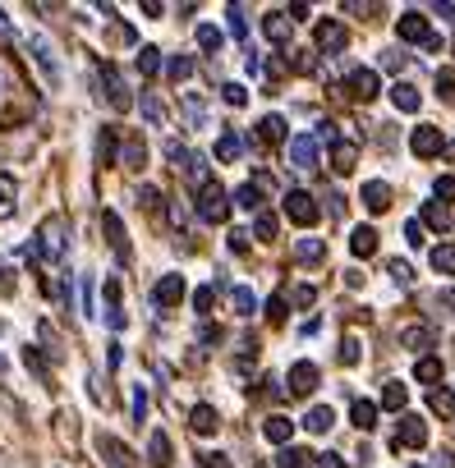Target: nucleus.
<instances>
[{"instance_id":"nucleus-1","label":"nucleus","mask_w":455,"mask_h":468,"mask_svg":"<svg viewBox=\"0 0 455 468\" xmlns=\"http://www.w3.org/2000/svg\"><path fill=\"white\" fill-rule=\"evenodd\" d=\"M226 216H230V193L217 179H207L203 184V198H198V220H203V226H221Z\"/></svg>"},{"instance_id":"nucleus-2","label":"nucleus","mask_w":455,"mask_h":468,"mask_svg":"<svg viewBox=\"0 0 455 468\" xmlns=\"http://www.w3.org/2000/svg\"><path fill=\"white\" fill-rule=\"evenodd\" d=\"M285 216L294 220V226H317V216H323V211H317V202H313V193H304V188H290L285 193Z\"/></svg>"},{"instance_id":"nucleus-3","label":"nucleus","mask_w":455,"mask_h":468,"mask_svg":"<svg viewBox=\"0 0 455 468\" xmlns=\"http://www.w3.org/2000/svg\"><path fill=\"white\" fill-rule=\"evenodd\" d=\"M345 88H350V97H355V101H372V97L382 92V74H378V69H368V65H359V69H350Z\"/></svg>"},{"instance_id":"nucleus-4","label":"nucleus","mask_w":455,"mask_h":468,"mask_svg":"<svg viewBox=\"0 0 455 468\" xmlns=\"http://www.w3.org/2000/svg\"><path fill=\"white\" fill-rule=\"evenodd\" d=\"M317 161H323V152H317V138H313V133H294V138H290V165H294V171H313Z\"/></svg>"},{"instance_id":"nucleus-5","label":"nucleus","mask_w":455,"mask_h":468,"mask_svg":"<svg viewBox=\"0 0 455 468\" xmlns=\"http://www.w3.org/2000/svg\"><path fill=\"white\" fill-rule=\"evenodd\" d=\"M313 42H317V51L323 55H340L345 51V23L340 19H323L313 28Z\"/></svg>"},{"instance_id":"nucleus-6","label":"nucleus","mask_w":455,"mask_h":468,"mask_svg":"<svg viewBox=\"0 0 455 468\" xmlns=\"http://www.w3.org/2000/svg\"><path fill=\"white\" fill-rule=\"evenodd\" d=\"M37 248H42V253L51 258V262H56L60 253H65V216H51V220H42V230H37Z\"/></svg>"},{"instance_id":"nucleus-7","label":"nucleus","mask_w":455,"mask_h":468,"mask_svg":"<svg viewBox=\"0 0 455 468\" xmlns=\"http://www.w3.org/2000/svg\"><path fill=\"white\" fill-rule=\"evenodd\" d=\"M410 147H414L419 156H442V152H446V138H442V129H433V124H419V129L410 133Z\"/></svg>"},{"instance_id":"nucleus-8","label":"nucleus","mask_w":455,"mask_h":468,"mask_svg":"<svg viewBox=\"0 0 455 468\" xmlns=\"http://www.w3.org/2000/svg\"><path fill=\"white\" fill-rule=\"evenodd\" d=\"M317 381H323L317 363H304V358H299V363L290 368V385H285V391L290 395H308V391H317Z\"/></svg>"},{"instance_id":"nucleus-9","label":"nucleus","mask_w":455,"mask_h":468,"mask_svg":"<svg viewBox=\"0 0 455 468\" xmlns=\"http://www.w3.org/2000/svg\"><path fill=\"white\" fill-rule=\"evenodd\" d=\"M28 51L37 55V65L46 69V78H51V83H60V60H56V46H51L42 33H33V37H28Z\"/></svg>"},{"instance_id":"nucleus-10","label":"nucleus","mask_w":455,"mask_h":468,"mask_svg":"<svg viewBox=\"0 0 455 468\" xmlns=\"http://www.w3.org/2000/svg\"><path fill=\"white\" fill-rule=\"evenodd\" d=\"M184 298V275H162V281H156V290H152V303L156 308H175V303Z\"/></svg>"},{"instance_id":"nucleus-11","label":"nucleus","mask_w":455,"mask_h":468,"mask_svg":"<svg viewBox=\"0 0 455 468\" xmlns=\"http://www.w3.org/2000/svg\"><path fill=\"white\" fill-rule=\"evenodd\" d=\"M101 88H106V101H111L116 110L129 106V88H124V78H120L116 65H101Z\"/></svg>"},{"instance_id":"nucleus-12","label":"nucleus","mask_w":455,"mask_h":468,"mask_svg":"<svg viewBox=\"0 0 455 468\" xmlns=\"http://www.w3.org/2000/svg\"><path fill=\"white\" fill-rule=\"evenodd\" d=\"M395 446H400V450H423V446H427V427H423V418H405V423H400Z\"/></svg>"},{"instance_id":"nucleus-13","label":"nucleus","mask_w":455,"mask_h":468,"mask_svg":"<svg viewBox=\"0 0 455 468\" xmlns=\"http://www.w3.org/2000/svg\"><path fill=\"white\" fill-rule=\"evenodd\" d=\"M97 450L106 455V464H111V468H133V455H129V446H120L116 436H97Z\"/></svg>"},{"instance_id":"nucleus-14","label":"nucleus","mask_w":455,"mask_h":468,"mask_svg":"<svg viewBox=\"0 0 455 468\" xmlns=\"http://www.w3.org/2000/svg\"><path fill=\"white\" fill-rule=\"evenodd\" d=\"M395 33L405 37V42H427V37H433V33H427V19H423L419 10H410L405 19H400V23H395Z\"/></svg>"},{"instance_id":"nucleus-15","label":"nucleus","mask_w":455,"mask_h":468,"mask_svg":"<svg viewBox=\"0 0 455 468\" xmlns=\"http://www.w3.org/2000/svg\"><path fill=\"white\" fill-rule=\"evenodd\" d=\"M391 106L405 110V115H414V110L423 106V92L414 88V83H395V88H391Z\"/></svg>"},{"instance_id":"nucleus-16","label":"nucleus","mask_w":455,"mask_h":468,"mask_svg":"<svg viewBox=\"0 0 455 468\" xmlns=\"http://www.w3.org/2000/svg\"><path fill=\"white\" fill-rule=\"evenodd\" d=\"M419 220H423L427 230H451V207L433 198V202H423V207H419Z\"/></svg>"},{"instance_id":"nucleus-17","label":"nucleus","mask_w":455,"mask_h":468,"mask_svg":"<svg viewBox=\"0 0 455 468\" xmlns=\"http://www.w3.org/2000/svg\"><path fill=\"white\" fill-rule=\"evenodd\" d=\"M355 161H359V147H355V143H345V138H336V143H331V171L350 175V171H355Z\"/></svg>"},{"instance_id":"nucleus-18","label":"nucleus","mask_w":455,"mask_h":468,"mask_svg":"<svg viewBox=\"0 0 455 468\" xmlns=\"http://www.w3.org/2000/svg\"><path fill=\"white\" fill-rule=\"evenodd\" d=\"M189 427H194L198 436H212V432H217V427H221V418H217V409H212V404H194V413H189Z\"/></svg>"},{"instance_id":"nucleus-19","label":"nucleus","mask_w":455,"mask_h":468,"mask_svg":"<svg viewBox=\"0 0 455 468\" xmlns=\"http://www.w3.org/2000/svg\"><path fill=\"white\" fill-rule=\"evenodd\" d=\"M363 207H368V211H387V207H391V188H387L382 179H368V184H363Z\"/></svg>"},{"instance_id":"nucleus-20","label":"nucleus","mask_w":455,"mask_h":468,"mask_svg":"<svg viewBox=\"0 0 455 468\" xmlns=\"http://www.w3.org/2000/svg\"><path fill=\"white\" fill-rule=\"evenodd\" d=\"M350 248H355V258H372V253H378V230H372V226H359V230L350 234Z\"/></svg>"},{"instance_id":"nucleus-21","label":"nucleus","mask_w":455,"mask_h":468,"mask_svg":"<svg viewBox=\"0 0 455 468\" xmlns=\"http://www.w3.org/2000/svg\"><path fill=\"white\" fill-rule=\"evenodd\" d=\"M120 165H129V171H143V165H148V147H143V138H129V143L120 147Z\"/></svg>"},{"instance_id":"nucleus-22","label":"nucleus","mask_w":455,"mask_h":468,"mask_svg":"<svg viewBox=\"0 0 455 468\" xmlns=\"http://www.w3.org/2000/svg\"><path fill=\"white\" fill-rule=\"evenodd\" d=\"M101 230H106V239H111L116 253L129 258V248H124V226H120V216H116V211H106V216H101Z\"/></svg>"},{"instance_id":"nucleus-23","label":"nucleus","mask_w":455,"mask_h":468,"mask_svg":"<svg viewBox=\"0 0 455 468\" xmlns=\"http://www.w3.org/2000/svg\"><path fill=\"white\" fill-rule=\"evenodd\" d=\"M331 423H336V413H331L327 404H317V409H308V418H304V427H308L313 436H327V432H331Z\"/></svg>"},{"instance_id":"nucleus-24","label":"nucleus","mask_w":455,"mask_h":468,"mask_svg":"<svg viewBox=\"0 0 455 468\" xmlns=\"http://www.w3.org/2000/svg\"><path fill=\"white\" fill-rule=\"evenodd\" d=\"M148 455H152V468H171V436L166 432H152Z\"/></svg>"},{"instance_id":"nucleus-25","label":"nucleus","mask_w":455,"mask_h":468,"mask_svg":"<svg viewBox=\"0 0 455 468\" xmlns=\"http://www.w3.org/2000/svg\"><path fill=\"white\" fill-rule=\"evenodd\" d=\"M350 418H355L359 432H372V427H378V404H372V400H355Z\"/></svg>"},{"instance_id":"nucleus-26","label":"nucleus","mask_w":455,"mask_h":468,"mask_svg":"<svg viewBox=\"0 0 455 468\" xmlns=\"http://www.w3.org/2000/svg\"><path fill=\"white\" fill-rule=\"evenodd\" d=\"M294 258H299V262H323V258H327V243H323V239H308V234H304L299 243H294Z\"/></svg>"},{"instance_id":"nucleus-27","label":"nucleus","mask_w":455,"mask_h":468,"mask_svg":"<svg viewBox=\"0 0 455 468\" xmlns=\"http://www.w3.org/2000/svg\"><path fill=\"white\" fill-rule=\"evenodd\" d=\"M262 432H267V440H276V446H285V440L294 436V423H290V418H281V413H272Z\"/></svg>"},{"instance_id":"nucleus-28","label":"nucleus","mask_w":455,"mask_h":468,"mask_svg":"<svg viewBox=\"0 0 455 468\" xmlns=\"http://www.w3.org/2000/svg\"><path fill=\"white\" fill-rule=\"evenodd\" d=\"M414 377L427 385V391H437V381H442V363H437V358H419V363H414Z\"/></svg>"},{"instance_id":"nucleus-29","label":"nucleus","mask_w":455,"mask_h":468,"mask_svg":"<svg viewBox=\"0 0 455 468\" xmlns=\"http://www.w3.org/2000/svg\"><path fill=\"white\" fill-rule=\"evenodd\" d=\"M427 400H433V413H442V418H455V385H437Z\"/></svg>"},{"instance_id":"nucleus-30","label":"nucleus","mask_w":455,"mask_h":468,"mask_svg":"<svg viewBox=\"0 0 455 468\" xmlns=\"http://www.w3.org/2000/svg\"><path fill=\"white\" fill-rule=\"evenodd\" d=\"M258 133H262V143H285V120L281 115H262V124H258Z\"/></svg>"},{"instance_id":"nucleus-31","label":"nucleus","mask_w":455,"mask_h":468,"mask_svg":"<svg viewBox=\"0 0 455 468\" xmlns=\"http://www.w3.org/2000/svg\"><path fill=\"white\" fill-rule=\"evenodd\" d=\"M235 156H244V138H239V133H221L217 138V161H235Z\"/></svg>"},{"instance_id":"nucleus-32","label":"nucleus","mask_w":455,"mask_h":468,"mask_svg":"<svg viewBox=\"0 0 455 468\" xmlns=\"http://www.w3.org/2000/svg\"><path fill=\"white\" fill-rule=\"evenodd\" d=\"M262 33L272 37V42H290V19L285 14H267L262 19Z\"/></svg>"},{"instance_id":"nucleus-33","label":"nucleus","mask_w":455,"mask_h":468,"mask_svg":"<svg viewBox=\"0 0 455 468\" xmlns=\"http://www.w3.org/2000/svg\"><path fill=\"white\" fill-rule=\"evenodd\" d=\"M235 207L258 211V207H262V188H258V184H239V188H235Z\"/></svg>"},{"instance_id":"nucleus-34","label":"nucleus","mask_w":455,"mask_h":468,"mask_svg":"<svg viewBox=\"0 0 455 468\" xmlns=\"http://www.w3.org/2000/svg\"><path fill=\"white\" fill-rule=\"evenodd\" d=\"M405 400H410V391L400 381H387V391H382V409H391V413H400L405 409Z\"/></svg>"},{"instance_id":"nucleus-35","label":"nucleus","mask_w":455,"mask_h":468,"mask_svg":"<svg viewBox=\"0 0 455 468\" xmlns=\"http://www.w3.org/2000/svg\"><path fill=\"white\" fill-rule=\"evenodd\" d=\"M400 340H405V349H414V353H419V349H427V345H433V326H410Z\"/></svg>"},{"instance_id":"nucleus-36","label":"nucleus","mask_w":455,"mask_h":468,"mask_svg":"<svg viewBox=\"0 0 455 468\" xmlns=\"http://www.w3.org/2000/svg\"><path fill=\"white\" fill-rule=\"evenodd\" d=\"M433 266H437L442 275H455V243H437V248H433Z\"/></svg>"},{"instance_id":"nucleus-37","label":"nucleus","mask_w":455,"mask_h":468,"mask_svg":"<svg viewBox=\"0 0 455 468\" xmlns=\"http://www.w3.org/2000/svg\"><path fill=\"white\" fill-rule=\"evenodd\" d=\"M427 308H437V317H455V290H437V294H427Z\"/></svg>"},{"instance_id":"nucleus-38","label":"nucleus","mask_w":455,"mask_h":468,"mask_svg":"<svg viewBox=\"0 0 455 468\" xmlns=\"http://www.w3.org/2000/svg\"><path fill=\"white\" fill-rule=\"evenodd\" d=\"M230 303H235V313H239V317H253V308H258L253 290H244V285H239V290H230Z\"/></svg>"},{"instance_id":"nucleus-39","label":"nucleus","mask_w":455,"mask_h":468,"mask_svg":"<svg viewBox=\"0 0 455 468\" xmlns=\"http://www.w3.org/2000/svg\"><path fill=\"white\" fill-rule=\"evenodd\" d=\"M139 106H143V120H148V124H166V106L156 101L152 92H143V101H139Z\"/></svg>"},{"instance_id":"nucleus-40","label":"nucleus","mask_w":455,"mask_h":468,"mask_svg":"<svg viewBox=\"0 0 455 468\" xmlns=\"http://www.w3.org/2000/svg\"><path fill=\"white\" fill-rule=\"evenodd\" d=\"M276 230H281V220H276L272 211H258V220H253V234H258V239H276Z\"/></svg>"},{"instance_id":"nucleus-41","label":"nucleus","mask_w":455,"mask_h":468,"mask_svg":"<svg viewBox=\"0 0 455 468\" xmlns=\"http://www.w3.org/2000/svg\"><path fill=\"white\" fill-rule=\"evenodd\" d=\"M184 115H189V124H207V106H203V97L184 92Z\"/></svg>"},{"instance_id":"nucleus-42","label":"nucleus","mask_w":455,"mask_h":468,"mask_svg":"<svg viewBox=\"0 0 455 468\" xmlns=\"http://www.w3.org/2000/svg\"><path fill=\"white\" fill-rule=\"evenodd\" d=\"M111 156H116V129H101V138H97V161L111 165Z\"/></svg>"},{"instance_id":"nucleus-43","label":"nucleus","mask_w":455,"mask_h":468,"mask_svg":"<svg viewBox=\"0 0 455 468\" xmlns=\"http://www.w3.org/2000/svg\"><path fill=\"white\" fill-rule=\"evenodd\" d=\"M405 60H410V55L400 51V46H387V51H382V69H387V74H400V69H405Z\"/></svg>"},{"instance_id":"nucleus-44","label":"nucleus","mask_w":455,"mask_h":468,"mask_svg":"<svg viewBox=\"0 0 455 468\" xmlns=\"http://www.w3.org/2000/svg\"><path fill=\"white\" fill-rule=\"evenodd\" d=\"M387 271H391V281H395V285H414V266H410V262L391 258V262H387Z\"/></svg>"},{"instance_id":"nucleus-45","label":"nucleus","mask_w":455,"mask_h":468,"mask_svg":"<svg viewBox=\"0 0 455 468\" xmlns=\"http://www.w3.org/2000/svg\"><path fill=\"white\" fill-rule=\"evenodd\" d=\"M139 69L152 78L156 69H162V51H156V46H143V51H139Z\"/></svg>"},{"instance_id":"nucleus-46","label":"nucleus","mask_w":455,"mask_h":468,"mask_svg":"<svg viewBox=\"0 0 455 468\" xmlns=\"http://www.w3.org/2000/svg\"><path fill=\"white\" fill-rule=\"evenodd\" d=\"M166 74L180 83V78H189L194 74V60H189V55H171V60H166Z\"/></svg>"},{"instance_id":"nucleus-47","label":"nucleus","mask_w":455,"mask_h":468,"mask_svg":"<svg viewBox=\"0 0 455 468\" xmlns=\"http://www.w3.org/2000/svg\"><path fill=\"white\" fill-rule=\"evenodd\" d=\"M212 303H217V290H212V285H198V290H194V308H198V317L212 313Z\"/></svg>"},{"instance_id":"nucleus-48","label":"nucleus","mask_w":455,"mask_h":468,"mask_svg":"<svg viewBox=\"0 0 455 468\" xmlns=\"http://www.w3.org/2000/svg\"><path fill=\"white\" fill-rule=\"evenodd\" d=\"M198 42H203V51H212V55L221 51V33H217L212 23H198Z\"/></svg>"},{"instance_id":"nucleus-49","label":"nucleus","mask_w":455,"mask_h":468,"mask_svg":"<svg viewBox=\"0 0 455 468\" xmlns=\"http://www.w3.org/2000/svg\"><path fill=\"white\" fill-rule=\"evenodd\" d=\"M226 19H230V33H235V37H244V33H249V23H244V5H230V10H226Z\"/></svg>"},{"instance_id":"nucleus-50","label":"nucleus","mask_w":455,"mask_h":468,"mask_svg":"<svg viewBox=\"0 0 455 468\" xmlns=\"http://www.w3.org/2000/svg\"><path fill=\"white\" fill-rule=\"evenodd\" d=\"M437 92H442V101H455V74L451 69L437 74Z\"/></svg>"},{"instance_id":"nucleus-51","label":"nucleus","mask_w":455,"mask_h":468,"mask_svg":"<svg viewBox=\"0 0 455 468\" xmlns=\"http://www.w3.org/2000/svg\"><path fill=\"white\" fill-rule=\"evenodd\" d=\"M221 97H226L230 106H244V101H249V88H239V83H226V88H221Z\"/></svg>"},{"instance_id":"nucleus-52","label":"nucleus","mask_w":455,"mask_h":468,"mask_svg":"<svg viewBox=\"0 0 455 468\" xmlns=\"http://www.w3.org/2000/svg\"><path fill=\"white\" fill-rule=\"evenodd\" d=\"M340 363H345V368H355V363H359V340H355V336L340 345Z\"/></svg>"},{"instance_id":"nucleus-53","label":"nucleus","mask_w":455,"mask_h":468,"mask_svg":"<svg viewBox=\"0 0 455 468\" xmlns=\"http://www.w3.org/2000/svg\"><path fill=\"white\" fill-rule=\"evenodd\" d=\"M171 226H175V230H184V226H189V207H184L180 198L171 202Z\"/></svg>"},{"instance_id":"nucleus-54","label":"nucleus","mask_w":455,"mask_h":468,"mask_svg":"<svg viewBox=\"0 0 455 468\" xmlns=\"http://www.w3.org/2000/svg\"><path fill=\"white\" fill-rule=\"evenodd\" d=\"M198 340H203V345H221L226 330H221V326H198Z\"/></svg>"},{"instance_id":"nucleus-55","label":"nucleus","mask_w":455,"mask_h":468,"mask_svg":"<svg viewBox=\"0 0 455 468\" xmlns=\"http://www.w3.org/2000/svg\"><path fill=\"white\" fill-rule=\"evenodd\" d=\"M226 243H230V253H249V234H244V230H230Z\"/></svg>"},{"instance_id":"nucleus-56","label":"nucleus","mask_w":455,"mask_h":468,"mask_svg":"<svg viewBox=\"0 0 455 468\" xmlns=\"http://www.w3.org/2000/svg\"><path fill=\"white\" fill-rule=\"evenodd\" d=\"M433 188H437V202H446V198H455V175H442V179H437Z\"/></svg>"},{"instance_id":"nucleus-57","label":"nucleus","mask_w":455,"mask_h":468,"mask_svg":"<svg viewBox=\"0 0 455 468\" xmlns=\"http://www.w3.org/2000/svg\"><path fill=\"white\" fill-rule=\"evenodd\" d=\"M198 468H230V459L217 455V450H207V455H198Z\"/></svg>"},{"instance_id":"nucleus-58","label":"nucleus","mask_w":455,"mask_h":468,"mask_svg":"<svg viewBox=\"0 0 455 468\" xmlns=\"http://www.w3.org/2000/svg\"><path fill=\"white\" fill-rule=\"evenodd\" d=\"M133 418H148V391H143V385H139V391H133Z\"/></svg>"},{"instance_id":"nucleus-59","label":"nucleus","mask_w":455,"mask_h":468,"mask_svg":"<svg viewBox=\"0 0 455 468\" xmlns=\"http://www.w3.org/2000/svg\"><path fill=\"white\" fill-rule=\"evenodd\" d=\"M405 239H410V243H423V220H419V216L405 220Z\"/></svg>"},{"instance_id":"nucleus-60","label":"nucleus","mask_w":455,"mask_h":468,"mask_svg":"<svg viewBox=\"0 0 455 468\" xmlns=\"http://www.w3.org/2000/svg\"><path fill=\"white\" fill-rule=\"evenodd\" d=\"M267 317L281 321V317H285V298H267Z\"/></svg>"},{"instance_id":"nucleus-61","label":"nucleus","mask_w":455,"mask_h":468,"mask_svg":"<svg viewBox=\"0 0 455 468\" xmlns=\"http://www.w3.org/2000/svg\"><path fill=\"white\" fill-rule=\"evenodd\" d=\"M317 468H345L340 455H317Z\"/></svg>"},{"instance_id":"nucleus-62","label":"nucleus","mask_w":455,"mask_h":468,"mask_svg":"<svg viewBox=\"0 0 455 468\" xmlns=\"http://www.w3.org/2000/svg\"><path fill=\"white\" fill-rule=\"evenodd\" d=\"M10 88H14V78H10V69H5V65H0V97H5Z\"/></svg>"},{"instance_id":"nucleus-63","label":"nucleus","mask_w":455,"mask_h":468,"mask_svg":"<svg viewBox=\"0 0 455 468\" xmlns=\"http://www.w3.org/2000/svg\"><path fill=\"white\" fill-rule=\"evenodd\" d=\"M10 33V19H5V10H0V37H5Z\"/></svg>"},{"instance_id":"nucleus-64","label":"nucleus","mask_w":455,"mask_h":468,"mask_svg":"<svg viewBox=\"0 0 455 468\" xmlns=\"http://www.w3.org/2000/svg\"><path fill=\"white\" fill-rule=\"evenodd\" d=\"M0 377H5V358H0Z\"/></svg>"}]
</instances>
